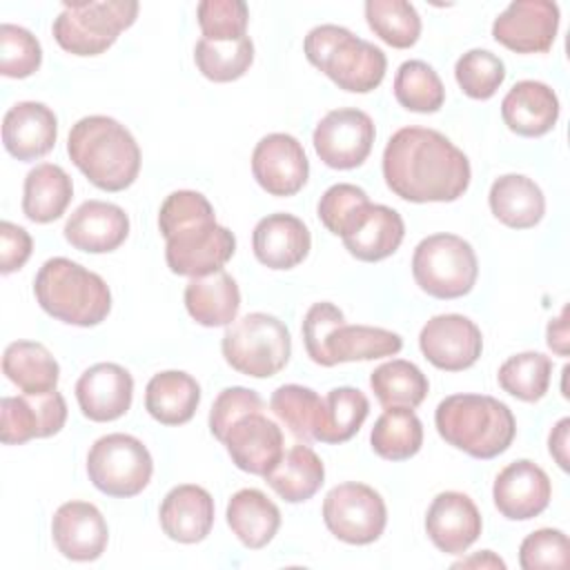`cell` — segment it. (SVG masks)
Returning <instances> with one entry per match:
<instances>
[{"label": "cell", "instance_id": "1", "mask_svg": "<svg viewBox=\"0 0 570 570\" xmlns=\"http://www.w3.org/2000/svg\"><path fill=\"white\" fill-rule=\"evenodd\" d=\"M383 178L392 194L410 203H452L472 178L468 156L441 131L403 127L383 149Z\"/></svg>", "mask_w": 570, "mask_h": 570}, {"label": "cell", "instance_id": "2", "mask_svg": "<svg viewBox=\"0 0 570 570\" xmlns=\"http://www.w3.org/2000/svg\"><path fill=\"white\" fill-rule=\"evenodd\" d=\"M167 267L178 276H205L223 269L236 252V236L216 223L207 196L194 189L171 191L158 209Z\"/></svg>", "mask_w": 570, "mask_h": 570}, {"label": "cell", "instance_id": "3", "mask_svg": "<svg viewBox=\"0 0 570 570\" xmlns=\"http://www.w3.org/2000/svg\"><path fill=\"white\" fill-rule=\"evenodd\" d=\"M67 154L102 191H122L138 178L140 147L131 131L109 116L80 118L67 138Z\"/></svg>", "mask_w": 570, "mask_h": 570}, {"label": "cell", "instance_id": "4", "mask_svg": "<svg viewBox=\"0 0 570 570\" xmlns=\"http://www.w3.org/2000/svg\"><path fill=\"white\" fill-rule=\"evenodd\" d=\"M434 425L445 443L483 461L503 454L517 434L512 410L488 394L445 396L436 405Z\"/></svg>", "mask_w": 570, "mask_h": 570}, {"label": "cell", "instance_id": "5", "mask_svg": "<svg viewBox=\"0 0 570 570\" xmlns=\"http://www.w3.org/2000/svg\"><path fill=\"white\" fill-rule=\"evenodd\" d=\"M303 343L307 356L323 367L350 361L394 356L403 338L385 327L347 325L345 314L330 301L314 303L303 318Z\"/></svg>", "mask_w": 570, "mask_h": 570}, {"label": "cell", "instance_id": "6", "mask_svg": "<svg viewBox=\"0 0 570 570\" xmlns=\"http://www.w3.org/2000/svg\"><path fill=\"white\" fill-rule=\"evenodd\" d=\"M33 294L49 316L67 325L94 327L111 312V292L102 276L65 256L42 263L33 278Z\"/></svg>", "mask_w": 570, "mask_h": 570}, {"label": "cell", "instance_id": "7", "mask_svg": "<svg viewBox=\"0 0 570 570\" xmlns=\"http://www.w3.org/2000/svg\"><path fill=\"white\" fill-rule=\"evenodd\" d=\"M303 51L309 65L350 94L374 91L385 78L387 58L383 49L338 24L314 27L305 36Z\"/></svg>", "mask_w": 570, "mask_h": 570}, {"label": "cell", "instance_id": "8", "mask_svg": "<svg viewBox=\"0 0 570 570\" xmlns=\"http://www.w3.org/2000/svg\"><path fill=\"white\" fill-rule=\"evenodd\" d=\"M220 352L232 370L254 379H269L289 363L292 336L278 316L249 312L227 325Z\"/></svg>", "mask_w": 570, "mask_h": 570}, {"label": "cell", "instance_id": "9", "mask_svg": "<svg viewBox=\"0 0 570 570\" xmlns=\"http://www.w3.org/2000/svg\"><path fill=\"white\" fill-rule=\"evenodd\" d=\"M136 0H76L65 2L51 24L56 42L73 56H98L107 51L120 31L138 18Z\"/></svg>", "mask_w": 570, "mask_h": 570}, {"label": "cell", "instance_id": "10", "mask_svg": "<svg viewBox=\"0 0 570 570\" xmlns=\"http://www.w3.org/2000/svg\"><path fill=\"white\" fill-rule=\"evenodd\" d=\"M416 285L441 301L461 298L472 292L479 276V261L472 245L456 234L425 236L412 254Z\"/></svg>", "mask_w": 570, "mask_h": 570}, {"label": "cell", "instance_id": "11", "mask_svg": "<svg viewBox=\"0 0 570 570\" xmlns=\"http://www.w3.org/2000/svg\"><path fill=\"white\" fill-rule=\"evenodd\" d=\"M87 474L94 488L102 494L129 499L149 485L154 461L140 439L114 432L100 436L89 448Z\"/></svg>", "mask_w": 570, "mask_h": 570}, {"label": "cell", "instance_id": "12", "mask_svg": "<svg viewBox=\"0 0 570 570\" xmlns=\"http://www.w3.org/2000/svg\"><path fill=\"white\" fill-rule=\"evenodd\" d=\"M323 521L338 541L350 546H367L383 534L387 508L374 488L347 481L334 485L325 494Z\"/></svg>", "mask_w": 570, "mask_h": 570}, {"label": "cell", "instance_id": "13", "mask_svg": "<svg viewBox=\"0 0 570 570\" xmlns=\"http://www.w3.org/2000/svg\"><path fill=\"white\" fill-rule=\"evenodd\" d=\"M376 138L374 120L354 107L327 111L312 136L318 158L332 169H354L363 165Z\"/></svg>", "mask_w": 570, "mask_h": 570}, {"label": "cell", "instance_id": "14", "mask_svg": "<svg viewBox=\"0 0 570 570\" xmlns=\"http://www.w3.org/2000/svg\"><path fill=\"white\" fill-rule=\"evenodd\" d=\"M559 7L550 0H514L492 22V38L514 53H546L559 31Z\"/></svg>", "mask_w": 570, "mask_h": 570}, {"label": "cell", "instance_id": "15", "mask_svg": "<svg viewBox=\"0 0 570 570\" xmlns=\"http://www.w3.org/2000/svg\"><path fill=\"white\" fill-rule=\"evenodd\" d=\"M423 356L439 370L461 372L472 367L483 352V334L463 314H436L419 334Z\"/></svg>", "mask_w": 570, "mask_h": 570}, {"label": "cell", "instance_id": "16", "mask_svg": "<svg viewBox=\"0 0 570 570\" xmlns=\"http://www.w3.org/2000/svg\"><path fill=\"white\" fill-rule=\"evenodd\" d=\"M252 174L272 196L298 194L309 176V160L303 145L289 134H267L252 151Z\"/></svg>", "mask_w": 570, "mask_h": 570}, {"label": "cell", "instance_id": "17", "mask_svg": "<svg viewBox=\"0 0 570 570\" xmlns=\"http://www.w3.org/2000/svg\"><path fill=\"white\" fill-rule=\"evenodd\" d=\"M67 421L65 396L47 394L4 396L0 403V439L4 445H22L31 439L58 434Z\"/></svg>", "mask_w": 570, "mask_h": 570}, {"label": "cell", "instance_id": "18", "mask_svg": "<svg viewBox=\"0 0 570 570\" xmlns=\"http://www.w3.org/2000/svg\"><path fill=\"white\" fill-rule=\"evenodd\" d=\"M338 236L356 261L379 263L399 249L405 223L396 209L367 200L352 214Z\"/></svg>", "mask_w": 570, "mask_h": 570}, {"label": "cell", "instance_id": "19", "mask_svg": "<svg viewBox=\"0 0 570 570\" xmlns=\"http://www.w3.org/2000/svg\"><path fill=\"white\" fill-rule=\"evenodd\" d=\"M220 443L238 470L256 476L274 470L285 454L283 430L263 412H249L236 419Z\"/></svg>", "mask_w": 570, "mask_h": 570}, {"label": "cell", "instance_id": "20", "mask_svg": "<svg viewBox=\"0 0 570 570\" xmlns=\"http://www.w3.org/2000/svg\"><path fill=\"white\" fill-rule=\"evenodd\" d=\"M492 499L497 510L510 521L539 517L552 499V483L543 468L530 459L508 463L494 479Z\"/></svg>", "mask_w": 570, "mask_h": 570}, {"label": "cell", "instance_id": "21", "mask_svg": "<svg viewBox=\"0 0 570 570\" xmlns=\"http://www.w3.org/2000/svg\"><path fill=\"white\" fill-rule=\"evenodd\" d=\"M483 530L476 503L456 490L441 492L425 512V532L445 554H463Z\"/></svg>", "mask_w": 570, "mask_h": 570}, {"label": "cell", "instance_id": "22", "mask_svg": "<svg viewBox=\"0 0 570 570\" xmlns=\"http://www.w3.org/2000/svg\"><path fill=\"white\" fill-rule=\"evenodd\" d=\"M51 537L62 557L71 561H96L107 548L109 528L94 503L67 501L51 519Z\"/></svg>", "mask_w": 570, "mask_h": 570}, {"label": "cell", "instance_id": "23", "mask_svg": "<svg viewBox=\"0 0 570 570\" xmlns=\"http://www.w3.org/2000/svg\"><path fill=\"white\" fill-rule=\"evenodd\" d=\"M134 399V379L118 363H96L76 381L80 412L96 423H109L127 414Z\"/></svg>", "mask_w": 570, "mask_h": 570}, {"label": "cell", "instance_id": "24", "mask_svg": "<svg viewBox=\"0 0 570 570\" xmlns=\"http://www.w3.org/2000/svg\"><path fill=\"white\" fill-rule=\"evenodd\" d=\"M65 238L73 249L107 254L129 236V216L122 207L105 200H85L65 223Z\"/></svg>", "mask_w": 570, "mask_h": 570}, {"label": "cell", "instance_id": "25", "mask_svg": "<svg viewBox=\"0 0 570 570\" xmlns=\"http://www.w3.org/2000/svg\"><path fill=\"white\" fill-rule=\"evenodd\" d=\"M252 249L261 265L269 269H292L307 258L312 234L294 214H267L252 232Z\"/></svg>", "mask_w": 570, "mask_h": 570}, {"label": "cell", "instance_id": "26", "mask_svg": "<svg viewBox=\"0 0 570 570\" xmlns=\"http://www.w3.org/2000/svg\"><path fill=\"white\" fill-rule=\"evenodd\" d=\"M58 138V118L36 100L16 102L2 120L4 149L18 160H36L47 156Z\"/></svg>", "mask_w": 570, "mask_h": 570}, {"label": "cell", "instance_id": "27", "mask_svg": "<svg viewBox=\"0 0 570 570\" xmlns=\"http://www.w3.org/2000/svg\"><path fill=\"white\" fill-rule=\"evenodd\" d=\"M559 98L554 89L539 80H519L501 100V118L510 131L539 138L554 129L559 120Z\"/></svg>", "mask_w": 570, "mask_h": 570}, {"label": "cell", "instance_id": "28", "mask_svg": "<svg viewBox=\"0 0 570 570\" xmlns=\"http://www.w3.org/2000/svg\"><path fill=\"white\" fill-rule=\"evenodd\" d=\"M163 532L178 543L203 541L214 525V499L194 483L171 488L158 510Z\"/></svg>", "mask_w": 570, "mask_h": 570}, {"label": "cell", "instance_id": "29", "mask_svg": "<svg viewBox=\"0 0 570 570\" xmlns=\"http://www.w3.org/2000/svg\"><path fill=\"white\" fill-rule=\"evenodd\" d=\"M183 298L189 316L203 327L229 325L240 309V289L225 269L189 278Z\"/></svg>", "mask_w": 570, "mask_h": 570}, {"label": "cell", "instance_id": "30", "mask_svg": "<svg viewBox=\"0 0 570 570\" xmlns=\"http://www.w3.org/2000/svg\"><path fill=\"white\" fill-rule=\"evenodd\" d=\"M490 212L497 220L512 229H530L546 214V196L541 187L523 174L499 176L488 194Z\"/></svg>", "mask_w": 570, "mask_h": 570}, {"label": "cell", "instance_id": "31", "mask_svg": "<svg viewBox=\"0 0 570 570\" xmlns=\"http://www.w3.org/2000/svg\"><path fill=\"white\" fill-rule=\"evenodd\" d=\"M225 517L236 539L249 550L265 548L281 528V510L256 488L234 492L227 501Z\"/></svg>", "mask_w": 570, "mask_h": 570}, {"label": "cell", "instance_id": "32", "mask_svg": "<svg viewBox=\"0 0 570 570\" xmlns=\"http://www.w3.org/2000/svg\"><path fill=\"white\" fill-rule=\"evenodd\" d=\"M200 403V385L180 370L158 372L145 387V410L163 425H183L191 421Z\"/></svg>", "mask_w": 570, "mask_h": 570}, {"label": "cell", "instance_id": "33", "mask_svg": "<svg viewBox=\"0 0 570 570\" xmlns=\"http://www.w3.org/2000/svg\"><path fill=\"white\" fill-rule=\"evenodd\" d=\"M265 481L283 501L303 503L321 490L325 465L309 445L296 443L281 456L276 468L265 474Z\"/></svg>", "mask_w": 570, "mask_h": 570}, {"label": "cell", "instance_id": "34", "mask_svg": "<svg viewBox=\"0 0 570 570\" xmlns=\"http://www.w3.org/2000/svg\"><path fill=\"white\" fill-rule=\"evenodd\" d=\"M73 198L69 174L53 163H40L24 176L22 212L33 223H51L65 214Z\"/></svg>", "mask_w": 570, "mask_h": 570}, {"label": "cell", "instance_id": "35", "mask_svg": "<svg viewBox=\"0 0 570 570\" xmlns=\"http://www.w3.org/2000/svg\"><path fill=\"white\" fill-rule=\"evenodd\" d=\"M4 376L22 394L53 392L60 379V365L53 354L36 341H13L2 354Z\"/></svg>", "mask_w": 570, "mask_h": 570}, {"label": "cell", "instance_id": "36", "mask_svg": "<svg viewBox=\"0 0 570 570\" xmlns=\"http://www.w3.org/2000/svg\"><path fill=\"white\" fill-rule=\"evenodd\" d=\"M372 450L387 461H405L423 445V423L412 407H385L370 432Z\"/></svg>", "mask_w": 570, "mask_h": 570}, {"label": "cell", "instance_id": "37", "mask_svg": "<svg viewBox=\"0 0 570 570\" xmlns=\"http://www.w3.org/2000/svg\"><path fill=\"white\" fill-rule=\"evenodd\" d=\"M370 387L383 407H419L430 390L428 376L410 361L392 358L370 374Z\"/></svg>", "mask_w": 570, "mask_h": 570}, {"label": "cell", "instance_id": "38", "mask_svg": "<svg viewBox=\"0 0 570 570\" xmlns=\"http://www.w3.org/2000/svg\"><path fill=\"white\" fill-rule=\"evenodd\" d=\"M370 414L367 396L350 385L332 387L323 399V419L314 434L321 443H345L350 441Z\"/></svg>", "mask_w": 570, "mask_h": 570}, {"label": "cell", "instance_id": "39", "mask_svg": "<svg viewBox=\"0 0 570 570\" xmlns=\"http://www.w3.org/2000/svg\"><path fill=\"white\" fill-rule=\"evenodd\" d=\"M269 410L298 441L307 443L321 425L323 399L312 387L287 383L272 392Z\"/></svg>", "mask_w": 570, "mask_h": 570}, {"label": "cell", "instance_id": "40", "mask_svg": "<svg viewBox=\"0 0 570 570\" xmlns=\"http://www.w3.org/2000/svg\"><path fill=\"white\" fill-rule=\"evenodd\" d=\"M394 98L401 107L414 114H434L445 102V87L423 60H405L394 76Z\"/></svg>", "mask_w": 570, "mask_h": 570}, {"label": "cell", "instance_id": "41", "mask_svg": "<svg viewBox=\"0 0 570 570\" xmlns=\"http://www.w3.org/2000/svg\"><path fill=\"white\" fill-rule=\"evenodd\" d=\"M552 376V361L541 352H521L505 358L497 372V381L510 396L537 403L546 396Z\"/></svg>", "mask_w": 570, "mask_h": 570}, {"label": "cell", "instance_id": "42", "mask_svg": "<svg viewBox=\"0 0 570 570\" xmlns=\"http://www.w3.org/2000/svg\"><path fill=\"white\" fill-rule=\"evenodd\" d=\"M198 71L212 82H232L243 78L254 62V42L249 36L232 42L200 38L194 47Z\"/></svg>", "mask_w": 570, "mask_h": 570}, {"label": "cell", "instance_id": "43", "mask_svg": "<svg viewBox=\"0 0 570 570\" xmlns=\"http://www.w3.org/2000/svg\"><path fill=\"white\" fill-rule=\"evenodd\" d=\"M365 18L374 36L394 49H410L421 36V18L405 0H367Z\"/></svg>", "mask_w": 570, "mask_h": 570}, {"label": "cell", "instance_id": "44", "mask_svg": "<svg viewBox=\"0 0 570 570\" xmlns=\"http://www.w3.org/2000/svg\"><path fill=\"white\" fill-rule=\"evenodd\" d=\"M461 91L474 100H488L505 80V65L488 49H470L454 65Z\"/></svg>", "mask_w": 570, "mask_h": 570}, {"label": "cell", "instance_id": "45", "mask_svg": "<svg viewBox=\"0 0 570 570\" xmlns=\"http://www.w3.org/2000/svg\"><path fill=\"white\" fill-rule=\"evenodd\" d=\"M203 38L214 42H232L247 36L249 9L243 0H203L196 7Z\"/></svg>", "mask_w": 570, "mask_h": 570}, {"label": "cell", "instance_id": "46", "mask_svg": "<svg viewBox=\"0 0 570 570\" xmlns=\"http://www.w3.org/2000/svg\"><path fill=\"white\" fill-rule=\"evenodd\" d=\"M42 47L38 38L18 24H0V73L7 78H27L40 69Z\"/></svg>", "mask_w": 570, "mask_h": 570}, {"label": "cell", "instance_id": "47", "mask_svg": "<svg viewBox=\"0 0 570 570\" xmlns=\"http://www.w3.org/2000/svg\"><path fill=\"white\" fill-rule=\"evenodd\" d=\"M570 543L563 530L541 528L530 532L519 546V566L523 570L568 568Z\"/></svg>", "mask_w": 570, "mask_h": 570}, {"label": "cell", "instance_id": "48", "mask_svg": "<svg viewBox=\"0 0 570 570\" xmlns=\"http://www.w3.org/2000/svg\"><path fill=\"white\" fill-rule=\"evenodd\" d=\"M263 399L258 396L256 390L243 387V385H234V387H225L223 392H218V396L212 403L209 410V432L214 434V439L223 441L225 432L229 430V425L249 414V412H263Z\"/></svg>", "mask_w": 570, "mask_h": 570}, {"label": "cell", "instance_id": "49", "mask_svg": "<svg viewBox=\"0 0 570 570\" xmlns=\"http://www.w3.org/2000/svg\"><path fill=\"white\" fill-rule=\"evenodd\" d=\"M367 200L370 198L365 189L352 183H336L330 189H325L318 200V207H316L318 220L327 227V232L338 236L343 225L350 220V216Z\"/></svg>", "mask_w": 570, "mask_h": 570}, {"label": "cell", "instance_id": "50", "mask_svg": "<svg viewBox=\"0 0 570 570\" xmlns=\"http://www.w3.org/2000/svg\"><path fill=\"white\" fill-rule=\"evenodd\" d=\"M33 249V240L29 232L16 223H0V272L11 274L20 269Z\"/></svg>", "mask_w": 570, "mask_h": 570}, {"label": "cell", "instance_id": "51", "mask_svg": "<svg viewBox=\"0 0 570 570\" xmlns=\"http://www.w3.org/2000/svg\"><path fill=\"white\" fill-rule=\"evenodd\" d=\"M568 336H570V332H568V307H563L561 314L548 323V330H546L548 347L559 356H568V341H570Z\"/></svg>", "mask_w": 570, "mask_h": 570}, {"label": "cell", "instance_id": "52", "mask_svg": "<svg viewBox=\"0 0 570 570\" xmlns=\"http://www.w3.org/2000/svg\"><path fill=\"white\" fill-rule=\"evenodd\" d=\"M568 430H570V419H561L548 439V450L552 454V459L557 461V465L566 472L568 470Z\"/></svg>", "mask_w": 570, "mask_h": 570}, {"label": "cell", "instance_id": "53", "mask_svg": "<svg viewBox=\"0 0 570 570\" xmlns=\"http://www.w3.org/2000/svg\"><path fill=\"white\" fill-rule=\"evenodd\" d=\"M454 568H505V561L497 557L492 550H481L479 554H472L470 559H461L454 563Z\"/></svg>", "mask_w": 570, "mask_h": 570}]
</instances>
